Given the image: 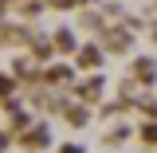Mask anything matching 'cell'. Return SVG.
<instances>
[{
	"label": "cell",
	"instance_id": "obj_1",
	"mask_svg": "<svg viewBox=\"0 0 157 153\" xmlns=\"http://www.w3.org/2000/svg\"><path fill=\"white\" fill-rule=\"evenodd\" d=\"M63 153H82V145H67V149H63Z\"/></svg>",
	"mask_w": 157,
	"mask_h": 153
}]
</instances>
